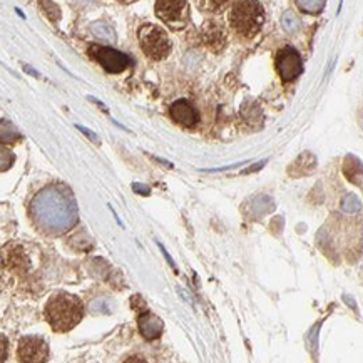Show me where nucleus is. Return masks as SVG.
<instances>
[{
    "mask_svg": "<svg viewBox=\"0 0 363 363\" xmlns=\"http://www.w3.org/2000/svg\"><path fill=\"white\" fill-rule=\"evenodd\" d=\"M44 315L54 332L67 333L82 322L84 303L79 296L60 291L49 298Z\"/></svg>",
    "mask_w": 363,
    "mask_h": 363,
    "instance_id": "1",
    "label": "nucleus"
},
{
    "mask_svg": "<svg viewBox=\"0 0 363 363\" xmlns=\"http://www.w3.org/2000/svg\"><path fill=\"white\" fill-rule=\"evenodd\" d=\"M230 22L238 34L246 37L255 35L264 24L263 6L259 2H253V0L233 4Z\"/></svg>",
    "mask_w": 363,
    "mask_h": 363,
    "instance_id": "2",
    "label": "nucleus"
},
{
    "mask_svg": "<svg viewBox=\"0 0 363 363\" xmlns=\"http://www.w3.org/2000/svg\"><path fill=\"white\" fill-rule=\"evenodd\" d=\"M139 44L143 52L151 60H162L171 52V40L161 27L146 24L139 29Z\"/></svg>",
    "mask_w": 363,
    "mask_h": 363,
    "instance_id": "3",
    "label": "nucleus"
},
{
    "mask_svg": "<svg viewBox=\"0 0 363 363\" xmlns=\"http://www.w3.org/2000/svg\"><path fill=\"white\" fill-rule=\"evenodd\" d=\"M0 267L9 273L17 274V277H22L29 272L30 258L26 253L24 246L16 243V241L2 246L0 248Z\"/></svg>",
    "mask_w": 363,
    "mask_h": 363,
    "instance_id": "4",
    "label": "nucleus"
},
{
    "mask_svg": "<svg viewBox=\"0 0 363 363\" xmlns=\"http://www.w3.org/2000/svg\"><path fill=\"white\" fill-rule=\"evenodd\" d=\"M17 360L21 363H45L49 360V343L37 335L18 340Z\"/></svg>",
    "mask_w": 363,
    "mask_h": 363,
    "instance_id": "5",
    "label": "nucleus"
},
{
    "mask_svg": "<svg viewBox=\"0 0 363 363\" xmlns=\"http://www.w3.org/2000/svg\"><path fill=\"white\" fill-rule=\"evenodd\" d=\"M89 55L101 64L106 71L111 74L123 72L131 66V59L128 55L119 52V50L111 48H102V45H91Z\"/></svg>",
    "mask_w": 363,
    "mask_h": 363,
    "instance_id": "6",
    "label": "nucleus"
},
{
    "mask_svg": "<svg viewBox=\"0 0 363 363\" xmlns=\"http://www.w3.org/2000/svg\"><path fill=\"white\" fill-rule=\"evenodd\" d=\"M274 66H277V71L283 82H293L303 72V62H301L300 54L293 48H283L278 50Z\"/></svg>",
    "mask_w": 363,
    "mask_h": 363,
    "instance_id": "7",
    "label": "nucleus"
},
{
    "mask_svg": "<svg viewBox=\"0 0 363 363\" xmlns=\"http://www.w3.org/2000/svg\"><path fill=\"white\" fill-rule=\"evenodd\" d=\"M156 16L164 21L166 24H169L174 29L178 27H184L186 21H188V2L184 0H176V2H171V0H160L155 6Z\"/></svg>",
    "mask_w": 363,
    "mask_h": 363,
    "instance_id": "8",
    "label": "nucleus"
},
{
    "mask_svg": "<svg viewBox=\"0 0 363 363\" xmlns=\"http://www.w3.org/2000/svg\"><path fill=\"white\" fill-rule=\"evenodd\" d=\"M169 114H171V118L176 121V123L184 125V128L191 129L199 123L198 109L194 108L189 101L179 99V101L173 102V104L169 106Z\"/></svg>",
    "mask_w": 363,
    "mask_h": 363,
    "instance_id": "9",
    "label": "nucleus"
},
{
    "mask_svg": "<svg viewBox=\"0 0 363 363\" xmlns=\"http://www.w3.org/2000/svg\"><path fill=\"white\" fill-rule=\"evenodd\" d=\"M203 39L206 42L208 48L213 50H223L226 44V34L223 30V27L216 22H208L203 29Z\"/></svg>",
    "mask_w": 363,
    "mask_h": 363,
    "instance_id": "10",
    "label": "nucleus"
},
{
    "mask_svg": "<svg viewBox=\"0 0 363 363\" xmlns=\"http://www.w3.org/2000/svg\"><path fill=\"white\" fill-rule=\"evenodd\" d=\"M139 330H141L144 338L152 340V338H157L161 335L162 323L156 315L149 313V311L146 310L144 311V315L139 316Z\"/></svg>",
    "mask_w": 363,
    "mask_h": 363,
    "instance_id": "11",
    "label": "nucleus"
},
{
    "mask_svg": "<svg viewBox=\"0 0 363 363\" xmlns=\"http://www.w3.org/2000/svg\"><path fill=\"white\" fill-rule=\"evenodd\" d=\"M9 357V340L6 335L0 333V363H6Z\"/></svg>",
    "mask_w": 363,
    "mask_h": 363,
    "instance_id": "12",
    "label": "nucleus"
},
{
    "mask_svg": "<svg viewBox=\"0 0 363 363\" xmlns=\"http://www.w3.org/2000/svg\"><path fill=\"white\" fill-rule=\"evenodd\" d=\"M298 6H300L301 9H306V7H310L308 11L306 12H310V13H318V12H322V9L325 7V2H298Z\"/></svg>",
    "mask_w": 363,
    "mask_h": 363,
    "instance_id": "13",
    "label": "nucleus"
},
{
    "mask_svg": "<svg viewBox=\"0 0 363 363\" xmlns=\"http://www.w3.org/2000/svg\"><path fill=\"white\" fill-rule=\"evenodd\" d=\"M124 363H147V362L144 360L143 357H139V355H133V357H129L128 360H124Z\"/></svg>",
    "mask_w": 363,
    "mask_h": 363,
    "instance_id": "14",
    "label": "nucleus"
}]
</instances>
